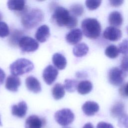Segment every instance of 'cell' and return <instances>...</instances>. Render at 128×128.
Listing matches in <instances>:
<instances>
[{
  "instance_id": "cell-1",
  "label": "cell",
  "mask_w": 128,
  "mask_h": 128,
  "mask_svg": "<svg viewBox=\"0 0 128 128\" xmlns=\"http://www.w3.org/2000/svg\"><path fill=\"white\" fill-rule=\"evenodd\" d=\"M52 19L59 26H66L68 28H74L78 24L76 17L70 14L64 8L60 6L54 10Z\"/></svg>"
},
{
  "instance_id": "cell-2",
  "label": "cell",
  "mask_w": 128,
  "mask_h": 128,
  "mask_svg": "<svg viewBox=\"0 0 128 128\" xmlns=\"http://www.w3.org/2000/svg\"><path fill=\"white\" fill-rule=\"evenodd\" d=\"M44 18L43 12L39 8L28 11L22 18V24L26 29H32L38 25Z\"/></svg>"
},
{
  "instance_id": "cell-3",
  "label": "cell",
  "mask_w": 128,
  "mask_h": 128,
  "mask_svg": "<svg viewBox=\"0 0 128 128\" xmlns=\"http://www.w3.org/2000/svg\"><path fill=\"white\" fill-rule=\"evenodd\" d=\"M81 26L84 35L89 38H97L100 34V24L96 18H87L84 20Z\"/></svg>"
},
{
  "instance_id": "cell-4",
  "label": "cell",
  "mask_w": 128,
  "mask_h": 128,
  "mask_svg": "<svg viewBox=\"0 0 128 128\" xmlns=\"http://www.w3.org/2000/svg\"><path fill=\"white\" fill-rule=\"evenodd\" d=\"M34 68V64L31 61L24 58H21L13 62L10 66V70L13 76H18L29 72Z\"/></svg>"
},
{
  "instance_id": "cell-5",
  "label": "cell",
  "mask_w": 128,
  "mask_h": 128,
  "mask_svg": "<svg viewBox=\"0 0 128 128\" xmlns=\"http://www.w3.org/2000/svg\"><path fill=\"white\" fill-rule=\"evenodd\" d=\"M54 118L58 124L64 126L72 123L74 119V115L70 109L63 108L55 113Z\"/></svg>"
},
{
  "instance_id": "cell-6",
  "label": "cell",
  "mask_w": 128,
  "mask_h": 128,
  "mask_svg": "<svg viewBox=\"0 0 128 128\" xmlns=\"http://www.w3.org/2000/svg\"><path fill=\"white\" fill-rule=\"evenodd\" d=\"M18 46L24 52H32L38 49L39 44L33 38L24 36L20 40Z\"/></svg>"
},
{
  "instance_id": "cell-7",
  "label": "cell",
  "mask_w": 128,
  "mask_h": 128,
  "mask_svg": "<svg viewBox=\"0 0 128 128\" xmlns=\"http://www.w3.org/2000/svg\"><path fill=\"white\" fill-rule=\"evenodd\" d=\"M125 76L123 72L118 68H112L108 72V81L110 84L115 86L122 85Z\"/></svg>"
},
{
  "instance_id": "cell-8",
  "label": "cell",
  "mask_w": 128,
  "mask_h": 128,
  "mask_svg": "<svg viewBox=\"0 0 128 128\" xmlns=\"http://www.w3.org/2000/svg\"><path fill=\"white\" fill-rule=\"evenodd\" d=\"M7 6L9 10L16 11L18 15L22 16L28 11L26 6V2L24 0H8Z\"/></svg>"
},
{
  "instance_id": "cell-9",
  "label": "cell",
  "mask_w": 128,
  "mask_h": 128,
  "mask_svg": "<svg viewBox=\"0 0 128 128\" xmlns=\"http://www.w3.org/2000/svg\"><path fill=\"white\" fill-rule=\"evenodd\" d=\"M58 74V70L52 65H48L42 72V78L44 82L48 85H51L56 80Z\"/></svg>"
},
{
  "instance_id": "cell-10",
  "label": "cell",
  "mask_w": 128,
  "mask_h": 128,
  "mask_svg": "<svg viewBox=\"0 0 128 128\" xmlns=\"http://www.w3.org/2000/svg\"><path fill=\"white\" fill-rule=\"evenodd\" d=\"M46 124L44 118L36 115L29 116L25 122V128H42Z\"/></svg>"
},
{
  "instance_id": "cell-11",
  "label": "cell",
  "mask_w": 128,
  "mask_h": 128,
  "mask_svg": "<svg viewBox=\"0 0 128 128\" xmlns=\"http://www.w3.org/2000/svg\"><path fill=\"white\" fill-rule=\"evenodd\" d=\"M122 36L121 30L112 26L107 27L104 32L103 36L110 41L115 42L119 40Z\"/></svg>"
},
{
  "instance_id": "cell-12",
  "label": "cell",
  "mask_w": 128,
  "mask_h": 128,
  "mask_svg": "<svg viewBox=\"0 0 128 128\" xmlns=\"http://www.w3.org/2000/svg\"><path fill=\"white\" fill-rule=\"evenodd\" d=\"M26 86L27 88L34 93H38L42 90L40 84L38 80L33 76H29L25 80Z\"/></svg>"
},
{
  "instance_id": "cell-13",
  "label": "cell",
  "mask_w": 128,
  "mask_h": 128,
  "mask_svg": "<svg viewBox=\"0 0 128 128\" xmlns=\"http://www.w3.org/2000/svg\"><path fill=\"white\" fill-rule=\"evenodd\" d=\"M82 38V33L79 28L71 30L66 36V41L70 44H76L80 42Z\"/></svg>"
},
{
  "instance_id": "cell-14",
  "label": "cell",
  "mask_w": 128,
  "mask_h": 128,
  "mask_svg": "<svg viewBox=\"0 0 128 128\" xmlns=\"http://www.w3.org/2000/svg\"><path fill=\"white\" fill-rule=\"evenodd\" d=\"M20 85V80L17 76L11 75L7 77L6 81L5 87L10 91L17 92Z\"/></svg>"
},
{
  "instance_id": "cell-15",
  "label": "cell",
  "mask_w": 128,
  "mask_h": 128,
  "mask_svg": "<svg viewBox=\"0 0 128 128\" xmlns=\"http://www.w3.org/2000/svg\"><path fill=\"white\" fill-rule=\"evenodd\" d=\"M28 106L26 102L22 101L17 104H14L12 107V115L18 118H24L27 112Z\"/></svg>"
},
{
  "instance_id": "cell-16",
  "label": "cell",
  "mask_w": 128,
  "mask_h": 128,
  "mask_svg": "<svg viewBox=\"0 0 128 128\" xmlns=\"http://www.w3.org/2000/svg\"><path fill=\"white\" fill-rule=\"evenodd\" d=\"M82 110L84 114L88 116H94L100 108L98 104L92 101H87L82 106Z\"/></svg>"
},
{
  "instance_id": "cell-17",
  "label": "cell",
  "mask_w": 128,
  "mask_h": 128,
  "mask_svg": "<svg viewBox=\"0 0 128 128\" xmlns=\"http://www.w3.org/2000/svg\"><path fill=\"white\" fill-rule=\"evenodd\" d=\"M50 36L49 27L46 25H42L36 30L35 37L36 40L40 42H45Z\"/></svg>"
},
{
  "instance_id": "cell-18",
  "label": "cell",
  "mask_w": 128,
  "mask_h": 128,
  "mask_svg": "<svg viewBox=\"0 0 128 128\" xmlns=\"http://www.w3.org/2000/svg\"><path fill=\"white\" fill-rule=\"evenodd\" d=\"M52 61L54 66L60 70L64 69L67 64L66 58L62 54L58 52L52 56Z\"/></svg>"
},
{
  "instance_id": "cell-19",
  "label": "cell",
  "mask_w": 128,
  "mask_h": 128,
  "mask_svg": "<svg viewBox=\"0 0 128 128\" xmlns=\"http://www.w3.org/2000/svg\"><path fill=\"white\" fill-rule=\"evenodd\" d=\"M24 32L20 30H12L8 38V43L12 46L16 47L18 45L20 39L24 36Z\"/></svg>"
},
{
  "instance_id": "cell-20",
  "label": "cell",
  "mask_w": 128,
  "mask_h": 128,
  "mask_svg": "<svg viewBox=\"0 0 128 128\" xmlns=\"http://www.w3.org/2000/svg\"><path fill=\"white\" fill-rule=\"evenodd\" d=\"M108 20L109 24L112 26L115 27L122 25L123 18L120 12L117 11H114L110 14Z\"/></svg>"
},
{
  "instance_id": "cell-21",
  "label": "cell",
  "mask_w": 128,
  "mask_h": 128,
  "mask_svg": "<svg viewBox=\"0 0 128 128\" xmlns=\"http://www.w3.org/2000/svg\"><path fill=\"white\" fill-rule=\"evenodd\" d=\"M88 52V46L84 42L76 44L72 52L76 57H82L87 54Z\"/></svg>"
},
{
  "instance_id": "cell-22",
  "label": "cell",
  "mask_w": 128,
  "mask_h": 128,
  "mask_svg": "<svg viewBox=\"0 0 128 128\" xmlns=\"http://www.w3.org/2000/svg\"><path fill=\"white\" fill-rule=\"evenodd\" d=\"M92 89V84L88 80H82L78 84L77 90L80 94H86L91 92Z\"/></svg>"
},
{
  "instance_id": "cell-23",
  "label": "cell",
  "mask_w": 128,
  "mask_h": 128,
  "mask_svg": "<svg viewBox=\"0 0 128 128\" xmlns=\"http://www.w3.org/2000/svg\"><path fill=\"white\" fill-rule=\"evenodd\" d=\"M124 106L121 102H118L114 104L110 109L111 116L114 118H119L124 114Z\"/></svg>"
},
{
  "instance_id": "cell-24",
  "label": "cell",
  "mask_w": 128,
  "mask_h": 128,
  "mask_svg": "<svg viewBox=\"0 0 128 128\" xmlns=\"http://www.w3.org/2000/svg\"><path fill=\"white\" fill-rule=\"evenodd\" d=\"M65 94V90L64 86L60 84H56L52 89V95L53 98L56 100L62 98Z\"/></svg>"
},
{
  "instance_id": "cell-25",
  "label": "cell",
  "mask_w": 128,
  "mask_h": 128,
  "mask_svg": "<svg viewBox=\"0 0 128 128\" xmlns=\"http://www.w3.org/2000/svg\"><path fill=\"white\" fill-rule=\"evenodd\" d=\"M78 83V81L75 80L66 79L64 82V87L68 92H72L77 89Z\"/></svg>"
},
{
  "instance_id": "cell-26",
  "label": "cell",
  "mask_w": 128,
  "mask_h": 128,
  "mask_svg": "<svg viewBox=\"0 0 128 128\" xmlns=\"http://www.w3.org/2000/svg\"><path fill=\"white\" fill-rule=\"evenodd\" d=\"M104 53L108 57L111 58H114L118 57L120 51L117 46L112 44L106 47Z\"/></svg>"
},
{
  "instance_id": "cell-27",
  "label": "cell",
  "mask_w": 128,
  "mask_h": 128,
  "mask_svg": "<svg viewBox=\"0 0 128 128\" xmlns=\"http://www.w3.org/2000/svg\"><path fill=\"white\" fill-rule=\"evenodd\" d=\"M70 12L74 16H80L84 12V8L80 4H74L70 7Z\"/></svg>"
},
{
  "instance_id": "cell-28",
  "label": "cell",
  "mask_w": 128,
  "mask_h": 128,
  "mask_svg": "<svg viewBox=\"0 0 128 128\" xmlns=\"http://www.w3.org/2000/svg\"><path fill=\"white\" fill-rule=\"evenodd\" d=\"M101 2L102 1L100 0H87L86 1V5L88 10H92L98 8Z\"/></svg>"
},
{
  "instance_id": "cell-29",
  "label": "cell",
  "mask_w": 128,
  "mask_h": 128,
  "mask_svg": "<svg viewBox=\"0 0 128 128\" xmlns=\"http://www.w3.org/2000/svg\"><path fill=\"white\" fill-rule=\"evenodd\" d=\"M9 34L10 29L8 24L4 22H0V37L4 38Z\"/></svg>"
},
{
  "instance_id": "cell-30",
  "label": "cell",
  "mask_w": 128,
  "mask_h": 128,
  "mask_svg": "<svg viewBox=\"0 0 128 128\" xmlns=\"http://www.w3.org/2000/svg\"><path fill=\"white\" fill-rule=\"evenodd\" d=\"M120 69L126 76L128 74V55H125L121 60Z\"/></svg>"
},
{
  "instance_id": "cell-31",
  "label": "cell",
  "mask_w": 128,
  "mask_h": 128,
  "mask_svg": "<svg viewBox=\"0 0 128 128\" xmlns=\"http://www.w3.org/2000/svg\"><path fill=\"white\" fill-rule=\"evenodd\" d=\"M118 50L120 52L124 54H128V38L124 40L118 46Z\"/></svg>"
},
{
  "instance_id": "cell-32",
  "label": "cell",
  "mask_w": 128,
  "mask_h": 128,
  "mask_svg": "<svg viewBox=\"0 0 128 128\" xmlns=\"http://www.w3.org/2000/svg\"><path fill=\"white\" fill-rule=\"evenodd\" d=\"M118 125L122 128H128V114H123L118 118Z\"/></svg>"
},
{
  "instance_id": "cell-33",
  "label": "cell",
  "mask_w": 128,
  "mask_h": 128,
  "mask_svg": "<svg viewBox=\"0 0 128 128\" xmlns=\"http://www.w3.org/2000/svg\"><path fill=\"white\" fill-rule=\"evenodd\" d=\"M120 94L123 97H128V82L121 85L119 89Z\"/></svg>"
},
{
  "instance_id": "cell-34",
  "label": "cell",
  "mask_w": 128,
  "mask_h": 128,
  "mask_svg": "<svg viewBox=\"0 0 128 128\" xmlns=\"http://www.w3.org/2000/svg\"><path fill=\"white\" fill-rule=\"evenodd\" d=\"M96 128H114L113 126L110 124L104 122H100L98 124Z\"/></svg>"
},
{
  "instance_id": "cell-35",
  "label": "cell",
  "mask_w": 128,
  "mask_h": 128,
  "mask_svg": "<svg viewBox=\"0 0 128 128\" xmlns=\"http://www.w3.org/2000/svg\"><path fill=\"white\" fill-rule=\"evenodd\" d=\"M124 2V0H110V6H112L118 7L121 6L123 4Z\"/></svg>"
},
{
  "instance_id": "cell-36",
  "label": "cell",
  "mask_w": 128,
  "mask_h": 128,
  "mask_svg": "<svg viewBox=\"0 0 128 128\" xmlns=\"http://www.w3.org/2000/svg\"><path fill=\"white\" fill-rule=\"evenodd\" d=\"M6 74L4 71L0 68V84H2L4 80Z\"/></svg>"
},
{
  "instance_id": "cell-37",
  "label": "cell",
  "mask_w": 128,
  "mask_h": 128,
  "mask_svg": "<svg viewBox=\"0 0 128 128\" xmlns=\"http://www.w3.org/2000/svg\"><path fill=\"white\" fill-rule=\"evenodd\" d=\"M76 76L78 78H84L86 77L87 76V74L85 72H78L76 74Z\"/></svg>"
},
{
  "instance_id": "cell-38",
  "label": "cell",
  "mask_w": 128,
  "mask_h": 128,
  "mask_svg": "<svg viewBox=\"0 0 128 128\" xmlns=\"http://www.w3.org/2000/svg\"><path fill=\"white\" fill-rule=\"evenodd\" d=\"M82 128H94L92 124L90 122H88Z\"/></svg>"
},
{
  "instance_id": "cell-39",
  "label": "cell",
  "mask_w": 128,
  "mask_h": 128,
  "mask_svg": "<svg viewBox=\"0 0 128 128\" xmlns=\"http://www.w3.org/2000/svg\"><path fill=\"white\" fill-rule=\"evenodd\" d=\"M2 14H0V22H1L0 20H1L2 19Z\"/></svg>"
},
{
  "instance_id": "cell-40",
  "label": "cell",
  "mask_w": 128,
  "mask_h": 128,
  "mask_svg": "<svg viewBox=\"0 0 128 128\" xmlns=\"http://www.w3.org/2000/svg\"><path fill=\"white\" fill-rule=\"evenodd\" d=\"M0 126H2V123H1V121H0Z\"/></svg>"
},
{
  "instance_id": "cell-41",
  "label": "cell",
  "mask_w": 128,
  "mask_h": 128,
  "mask_svg": "<svg viewBox=\"0 0 128 128\" xmlns=\"http://www.w3.org/2000/svg\"><path fill=\"white\" fill-rule=\"evenodd\" d=\"M67 128V127H65V128Z\"/></svg>"
},
{
  "instance_id": "cell-42",
  "label": "cell",
  "mask_w": 128,
  "mask_h": 128,
  "mask_svg": "<svg viewBox=\"0 0 128 128\" xmlns=\"http://www.w3.org/2000/svg\"></svg>"
}]
</instances>
